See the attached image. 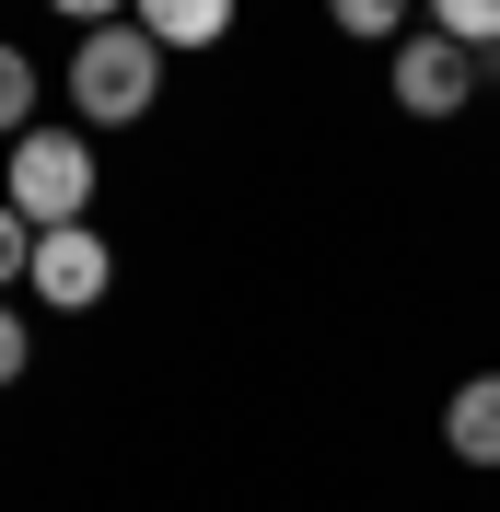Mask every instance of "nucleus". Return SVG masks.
I'll return each instance as SVG.
<instances>
[{
    "label": "nucleus",
    "mask_w": 500,
    "mask_h": 512,
    "mask_svg": "<svg viewBox=\"0 0 500 512\" xmlns=\"http://www.w3.org/2000/svg\"><path fill=\"white\" fill-rule=\"evenodd\" d=\"M128 24L152 35L163 59H175V47L198 59V47H221V35H233V0H128Z\"/></svg>",
    "instance_id": "nucleus-5"
},
{
    "label": "nucleus",
    "mask_w": 500,
    "mask_h": 512,
    "mask_svg": "<svg viewBox=\"0 0 500 512\" xmlns=\"http://www.w3.org/2000/svg\"><path fill=\"white\" fill-rule=\"evenodd\" d=\"M396 105L407 117H466L477 105V47H454V35H396Z\"/></svg>",
    "instance_id": "nucleus-4"
},
{
    "label": "nucleus",
    "mask_w": 500,
    "mask_h": 512,
    "mask_svg": "<svg viewBox=\"0 0 500 512\" xmlns=\"http://www.w3.org/2000/svg\"><path fill=\"white\" fill-rule=\"evenodd\" d=\"M35 94H47V82H35V59L0 35V140H24V128H35Z\"/></svg>",
    "instance_id": "nucleus-7"
},
{
    "label": "nucleus",
    "mask_w": 500,
    "mask_h": 512,
    "mask_svg": "<svg viewBox=\"0 0 500 512\" xmlns=\"http://www.w3.org/2000/svg\"><path fill=\"white\" fill-rule=\"evenodd\" d=\"M0 198H12L35 233L94 222V128H24V140L0 152Z\"/></svg>",
    "instance_id": "nucleus-2"
},
{
    "label": "nucleus",
    "mask_w": 500,
    "mask_h": 512,
    "mask_svg": "<svg viewBox=\"0 0 500 512\" xmlns=\"http://www.w3.org/2000/svg\"><path fill=\"white\" fill-rule=\"evenodd\" d=\"M326 24L373 47V35H407V0H326Z\"/></svg>",
    "instance_id": "nucleus-9"
},
{
    "label": "nucleus",
    "mask_w": 500,
    "mask_h": 512,
    "mask_svg": "<svg viewBox=\"0 0 500 512\" xmlns=\"http://www.w3.org/2000/svg\"><path fill=\"white\" fill-rule=\"evenodd\" d=\"M24 268H35V222L12 210V198H0V303L24 291Z\"/></svg>",
    "instance_id": "nucleus-10"
},
{
    "label": "nucleus",
    "mask_w": 500,
    "mask_h": 512,
    "mask_svg": "<svg viewBox=\"0 0 500 512\" xmlns=\"http://www.w3.org/2000/svg\"><path fill=\"white\" fill-rule=\"evenodd\" d=\"M152 94H163V47L140 24H94L70 47V117L82 128H140Z\"/></svg>",
    "instance_id": "nucleus-1"
},
{
    "label": "nucleus",
    "mask_w": 500,
    "mask_h": 512,
    "mask_svg": "<svg viewBox=\"0 0 500 512\" xmlns=\"http://www.w3.org/2000/svg\"><path fill=\"white\" fill-rule=\"evenodd\" d=\"M442 443L466 454V466H500V373H466L442 396Z\"/></svg>",
    "instance_id": "nucleus-6"
},
{
    "label": "nucleus",
    "mask_w": 500,
    "mask_h": 512,
    "mask_svg": "<svg viewBox=\"0 0 500 512\" xmlns=\"http://www.w3.org/2000/svg\"><path fill=\"white\" fill-rule=\"evenodd\" d=\"M24 291L47 303V315H94L105 291H117V245H105L94 222H59V233H35V268Z\"/></svg>",
    "instance_id": "nucleus-3"
},
{
    "label": "nucleus",
    "mask_w": 500,
    "mask_h": 512,
    "mask_svg": "<svg viewBox=\"0 0 500 512\" xmlns=\"http://www.w3.org/2000/svg\"><path fill=\"white\" fill-rule=\"evenodd\" d=\"M47 12H70L82 35H94V24H128V0H47Z\"/></svg>",
    "instance_id": "nucleus-12"
},
{
    "label": "nucleus",
    "mask_w": 500,
    "mask_h": 512,
    "mask_svg": "<svg viewBox=\"0 0 500 512\" xmlns=\"http://www.w3.org/2000/svg\"><path fill=\"white\" fill-rule=\"evenodd\" d=\"M24 361H35V326L0 303V384H24Z\"/></svg>",
    "instance_id": "nucleus-11"
},
{
    "label": "nucleus",
    "mask_w": 500,
    "mask_h": 512,
    "mask_svg": "<svg viewBox=\"0 0 500 512\" xmlns=\"http://www.w3.org/2000/svg\"><path fill=\"white\" fill-rule=\"evenodd\" d=\"M431 35H454V47H500V0H431Z\"/></svg>",
    "instance_id": "nucleus-8"
}]
</instances>
